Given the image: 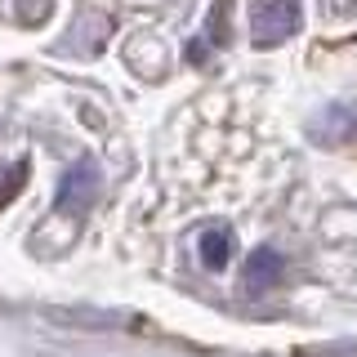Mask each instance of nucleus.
<instances>
[{"mask_svg":"<svg viewBox=\"0 0 357 357\" xmlns=\"http://www.w3.org/2000/svg\"><path fill=\"white\" fill-rule=\"evenodd\" d=\"M201 264L206 268H223L228 264V255H232V232L223 228V223H215V228H206L201 232Z\"/></svg>","mask_w":357,"mask_h":357,"instance_id":"20e7f679","label":"nucleus"},{"mask_svg":"<svg viewBox=\"0 0 357 357\" xmlns=\"http://www.w3.org/2000/svg\"><path fill=\"white\" fill-rule=\"evenodd\" d=\"M94 197H98V165L94 161H76L72 170L59 178L54 206H59V215H85V210L94 206Z\"/></svg>","mask_w":357,"mask_h":357,"instance_id":"f03ea898","label":"nucleus"},{"mask_svg":"<svg viewBox=\"0 0 357 357\" xmlns=\"http://www.w3.org/2000/svg\"><path fill=\"white\" fill-rule=\"evenodd\" d=\"M299 22H304L299 0H268V5H255V14H250V40L259 45V50H273V45H282V40L295 36Z\"/></svg>","mask_w":357,"mask_h":357,"instance_id":"f257e3e1","label":"nucleus"},{"mask_svg":"<svg viewBox=\"0 0 357 357\" xmlns=\"http://www.w3.org/2000/svg\"><path fill=\"white\" fill-rule=\"evenodd\" d=\"M22 183H27V161H0V210L22 192Z\"/></svg>","mask_w":357,"mask_h":357,"instance_id":"39448f33","label":"nucleus"},{"mask_svg":"<svg viewBox=\"0 0 357 357\" xmlns=\"http://www.w3.org/2000/svg\"><path fill=\"white\" fill-rule=\"evenodd\" d=\"M277 273H282V255L268 250V245L245 259V286H250V290H268L277 282Z\"/></svg>","mask_w":357,"mask_h":357,"instance_id":"7ed1b4c3","label":"nucleus"}]
</instances>
